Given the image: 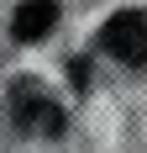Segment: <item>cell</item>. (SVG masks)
Masks as SVG:
<instances>
[{
	"mask_svg": "<svg viewBox=\"0 0 147 153\" xmlns=\"http://www.w3.org/2000/svg\"><path fill=\"white\" fill-rule=\"evenodd\" d=\"M100 48H105L116 63L142 69V63H147V11H121V16H110L105 32H100Z\"/></svg>",
	"mask_w": 147,
	"mask_h": 153,
	"instance_id": "6da1fadb",
	"label": "cell"
},
{
	"mask_svg": "<svg viewBox=\"0 0 147 153\" xmlns=\"http://www.w3.org/2000/svg\"><path fill=\"white\" fill-rule=\"evenodd\" d=\"M53 27H58V5H53V0H21L16 16H11L16 42H37V37H47Z\"/></svg>",
	"mask_w": 147,
	"mask_h": 153,
	"instance_id": "3957f363",
	"label": "cell"
},
{
	"mask_svg": "<svg viewBox=\"0 0 147 153\" xmlns=\"http://www.w3.org/2000/svg\"><path fill=\"white\" fill-rule=\"evenodd\" d=\"M11 111H16V122L26 127V132H42V137H53V132H63V111L47 100L32 79H21L11 90Z\"/></svg>",
	"mask_w": 147,
	"mask_h": 153,
	"instance_id": "7a4b0ae2",
	"label": "cell"
}]
</instances>
